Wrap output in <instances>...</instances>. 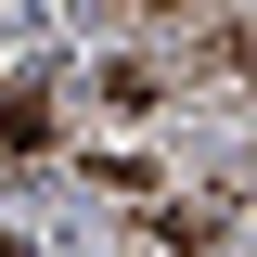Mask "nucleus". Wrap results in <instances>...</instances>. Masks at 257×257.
Instances as JSON below:
<instances>
[{
  "mask_svg": "<svg viewBox=\"0 0 257 257\" xmlns=\"http://www.w3.org/2000/svg\"><path fill=\"white\" fill-rule=\"evenodd\" d=\"M52 77H13V90H0V167H26V155H52Z\"/></svg>",
  "mask_w": 257,
  "mask_h": 257,
  "instance_id": "1",
  "label": "nucleus"
},
{
  "mask_svg": "<svg viewBox=\"0 0 257 257\" xmlns=\"http://www.w3.org/2000/svg\"><path fill=\"white\" fill-rule=\"evenodd\" d=\"M142 231H155L167 257H206V244H219V206H167V193H142Z\"/></svg>",
  "mask_w": 257,
  "mask_h": 257,
  "instance_id": "2",
  "label": "nucleus"
},
{
  "mask_svg": "<svg viewBox=\"0 0 257 257\" xmlns=\"http://www.w3.org/2000/svg\"><path fill=\"white\" fill-rule=\"evenodd\" d=\"M90 103H116V116H155V103H167V77H155V64H90Z\"/></svg>",
  "mask_w": 257,
  "mask_h": 257,
  "instance_id": "3",
  "label": "nucleus"
},
{
  "mask_svg": "<svg viewBox=\"0 0 257 257\" xmlns=\"http://www.w3.org/2000/svg\"><path fill=\"white\" fill-rule=\"evenodd\" d=\"M206 64H219L231 90H257V26H219V39H206Z\"/></svg>",
  "mask_w": 257,
  "mask_h": 257,
  "instance_id": "4",
  "label": "nucleus"
},
{
  "mask_svg": "<svg viewBox=\"0 0 257 257\" xmlns=\"http://www.w3.org/2000/svg\"><path fill=\"white\" fill-rule=\"evenodd\" d=\"M116 13H206V0H116Z\"/></svg>",
  "mask_w": 257,
  "mask_h": 257,
  "instance_id": "5",
  "label": "nucleus"
},
{
  "mask_svg": "<svg viewBox=\"0 0 257 257\" xmlns=\"http://www.w3.org/2000/svg\"><path fill=\"white\" fill-rule=\"evenodd\" d=\"M0 257H26V244H13V231H0Z\"/></svg>",
  "mask_w": 257,
  "mask_h": 257,
  "instance_id": "6",
  "label": "nucleus"
}]
</instances>
